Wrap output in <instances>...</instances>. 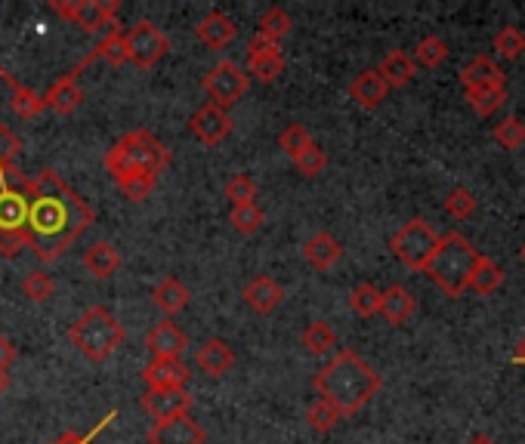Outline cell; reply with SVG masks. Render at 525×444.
<instances>
[{
  "mask_svg": "<svg viewBox=\"0 0 525 444\" xmlns=\"http://www.w3.org/2000/svg\"><path fill=\"white\" fill-rule=\"evenodd\" d=\"M25 192H28V247L41 263H53V259L65 256L68 247L93 226L96 213L87 204V198H81L53 170H41L38 176H31Z\"/></svg>",
  "mask_w": 525,
  "mask_h": 444,
  "instance_id": "6da1fadb",
  "label": "cell"
},
{
  "mask_svg": "<svg viewBox=\"0 0 525 444\" xmlns=\"http://www.w3.org/2000/svg\"><path fill=\"white\" fill-rule=\"evenodd\" d=\"M312 386L319 392V398L337 407L340 417H349V414L362 411V407L377 395L380 377H377V370L365 358H359L353 349H340L319 374L312 377Z\"/></svg>",
  "mask_w": 525,
  "mask_h": 444,
  "instance_id": "7a4b0ae2",
  "label": "cell"
},
{
  "mask_svg": "<svg viewBox=\"0 0 525 444\" xmlns=\"http://www.w3.org/2000/svg\"><path fill=\"white\" fill-rule=\"evenodd\" d=\"M28 176L13 164L0 167V256H19L28 247Z\"/></svg>",
  "mask_w": 525,
  "mask_h": 444,
  "instance_id": "3957f363",
  "label": "cell"
},
{
  "mask_svg": "<svg viewBox=\"0 0 525 444\" xmlns=\"http://www.w3.org/2000/svg\"><path fill=\"white\" fill-rule=\"evenodd\" d=\"M479 259H482V253L464 235L451 232V235L439 238V247H436L430 266L424 272L448 296H461L464 290H470V278L479 266Z\"/></svg>",
  "mask_w": 525,
  "mask_h": 444,
  "instance_id": "277c9868",
  "label": "cell"
},
{
  "mask_svg": "<svg viewBox=\"0 0 525 444\" xmlns=\"http://www.w3.org/2000/svg\"><path fill=\"white\" fill-rule=\"evenodd\" d=\"M68 340L78 346V352H84L93 364L109 361L118 346L124 343V327L121 321L102 306H90L75 324L68 330Z\"/></svg>",
  "mask_w": 525,
  "mask_h": 444,
  "instance_id": "5b68a950",
  "label": "cell"
},
{
  "mask_svg": "<svg viewBox=\"0 0 525 444\" xmlns=\"http://www.w3.org/2000/svg\"><path fill=\"white\" fill-rule=\"evenodd\" d=\"M170 167V152L167 145L152 133V130H133L121 136L109 152H105V170H146V173H161Z\"/></svg>",
  "mask_w": 525,
  "mask_h": 444,
  "instance_id": "8992f818",
  "label": "cell"
},
{
  "mask_svg": "<svg viewBox=\"0 0 525 444\" xmlns=\"http://www.w3.org/2000/svg\"><path fill=\"white\" fill-rule=\"evenodd\" d=\"M390 247H393V253L402 259V263L411 272H424L430 266L436 247H439V235L433 232L430 222L411 219V222H405V226L393 235Z\"/></svg>",
  "mask_w": 525,
  "mask_h": 444,
  "instance_id": "52a82bcc",
  "label": "cell"
},
{
  "mask_svg": "<svg viewBox=\"0 0 525 444\" xmlns=\"http://www.w3.org/2000/svg\"><path fill=\"white\" fill-rule=\"evenodd\" d=\"M50 10L59 13L65 22L78 25L87 34H99L102 28H115L118 25V0H50Z\"/></svg>",
  "mask_w": 525,
  "mask_h": 444,
  "instance_id": "ba28073f",
  "label": "cell"
},
{
  "mask_svg": "<svg viewBox=\"0 0 525 444\" xmlns=\"http://www.w3.org/2000/svg\"><path fill=\"white\" fill-rule=\"evenodd\" d=\"M248 87H251V78L232 59L217 62L204 74V90H207L210 99H214V105H220V108L235 105L244 93H248Z\"/></svg>",
  "mask_w": 525,
  "mask_h": 444,
  "instance_id": "9c48e42d",
  "label": "cell"
},
{
  "mask_svg": "<svg viewBox=\"0 0 525 444\" xmlns=\"http://www.w3.org/2000/svg\"><path fill=\"white\" fill-rule=\"evenodd\" d=\"M124 44H127V62H133L136 68H143V71L158 65L170 50L167 37L152 22H136L124 34Z\"/></svg>",
  "mask_w": 525,
  "mask_h": 444,
  "instance_id": "30bf717a",
  "label": "cell"
},
{
  "mask_svg": "<svg viewBox=\"0 0 525 444\" xmlns=\"http://www.w3.org/2000/svg\"><path fill=\"white\" fill-rule=\"evenodd\" d=\"M139 404H143V411H146L155 423H164V420H173V417L189 414L192 395H189L186 389H146V395L139 398Z\"/></svg>",
  "mask_w": 525,
  "mask_h": 444,
  "instance_id": "8fae6325",
  "label": "cell"
},
{
  "mask_svg": "<svg viewBox=\"0 0 525 444\" xmlns=\"http://www.w3.org/2000/svg\"><path fill=\"white\" fill-rule=\"evenodd\" d=\"M189 130H192L195 139H201L207 145H220L232 133V118L226 115V108L207 102L189 118Z\"/></svg>",
  "mask_w": 525,
  "mask_h": 444,
  "instance_id": "7c38bea8",
  "label": "cell"
},
{
  "mask_svg": "<svg viewBox=\"0 0 525 444\" xmlns=\"http://www.w3.org/2000/svg\"><path fill=\"white\" fill-rule=\"evenodd\" d=\"M285 71V56L278 50V44H269L263 37H254L248 44V74L263 84L275 81Z\"/></svg>",
  "mask_w": 525,
  "mask_h": 444,
  "instance_id": "4fadbf2b",
  "label": "cell"
},
{
  "mask_svg": "<svg viewBox=\"0 0 525 444\" xmlns=\"http://www.w3.org/2000/svg\"><path fill=\"white\" fill-rule=\"evenodd\" d=\"M204 441H207L204 429L189 414L155 423L149 429V444H204Z\"/></svg>",
  "mask_w": 525,
  "mask_h": 444,
  "instance_id": "5bb4252c",
  "label": "cell"
},
{
  "mask_svg": "<svg viewBox=\"0 0 525 444\" xmlns=\"http://www.w3.org/2000/svg\"><path fill=\"white\" fill-rule=\"evenodd\" d=\"M189 377V367L180 358H152L143 367V380L149 389H186Z\"/></svg>",
  "mask_w": 525,
  "mask_h": 444,
  "instance_id": "9a60e30c",
  "label": "cell"
},
{
  "mask_svg": "<svg viewBox=\"0 0 525 444\" xmlns=\"http://www.w3.org/2000/svg\"><path fill=\"white\" fill-rule=\"evenodd\" d=\"M195 37H198L204 47H210V50H226L235 41V37H238V25L226 13L214 10V13H207L195 25Z\"/></svg>",
  "mask_w": 525,
  "mask_h": 444,
  "instance_id": "2e32d148",
  "label": "cell"
},
{
  "mask_svg": "<svg viewBox=\"0 0 525 444\" xmlns=\"http://www.w3.org/2000/svg\"><path fill=\"white\" fill-rule=\"evenodd\" d=\"M241 296H244V303H248L254 312L269 315V312H275L278 306H282V300H285V287H282V284H275L269 275H257V278H251L248 284H244Z\"/></svg>",
  "mask_w": 525,
  "mask_h": 444,
  "instance_id": "e0dca14e",
  "label": "cell"
},
{
  "mask_svg": "<svg viewBox=\"0 0 525 444\" xmlns=\"http://www.w3.org/2000/svg\"><path fill=\"white\" fill-rule=\"evenodd\" d=\"M146 346L155 358H180L189 346V337L173 321H161L146 333Z\"/></svg>",
  "mask_w": 525,
  "mask_h": 444,
  "instance_id": "ac0fdd59",
  "label": "cell"
},
{
  "mask_svg": "<svg viewBox=\"0 0 525 444\" xmlns=\"http://www.w3.org/2000/svg\"><path fill=\"white\" fill-rule=\"evenodd\" d=\"M303 256H306V263L312 269H319V272H328L340 263V256H343V247L337 238H331L328 232H315L306 244H303Z\"/></svg>",
  "mask_w": 525,
  "mask_h": 444,
  "instance_id": "d6986e66",
  "label": "cell"
},
{
  "mask_svg": "<svg viewBox=\"0 0 525 444\" xmlns=\"http://www.w3.org/2000/svg\"><path fill=\"white\" fill-rule=\"evenodd\" d=\"M195 364L204 370L207 377H223L226 370L235 364V352L226 340L210 337L207 343H201V349L195 352Z\"/></svg>",
  "mask_w": 525,
  "mask_h": 444,
  "instance_id": "ffe728a7",
  "label": "cell"
},
{
  "mask_svg": "<svg viewBox=\"0 0 525 444\" xmlns=\"http://www.w3.org/2000/svg\"><path fill=\"white\" fill-rule=\"evenodd\" d=\"M414 309H417L414 296L402 284H393L387 290H380V315H383V321H387V324H393V327L405 324L414 315Z\"/></svg>",
  "mask_w": 525,
  "mask_h": 444,
  "instance_id": "44dd1931",
  "label": "cell"
},
{
  "mask_svg": "<svg viewBox=\"0 0 525 444\" xmlns=\"http://www.w3.org/2000/svg\"><path fill=\"white\" fill-rule=\"evenodd\" d=\"M41 99H44V108H53L56 115H72V111L81 105L84 93L78 87L75 74H62V78L47 90V96H41Z\"/></svg>",
  "mask_w": 525,
  "mask_h": 444,
  "instance_id": "7402d4cb",
  "label": "cell"
},
{
  "mask_svg": "<svg viewBox=\"0 0 525 444\" xmlns=\"http://www.w3.org/2000/svg\"><path fill=\"white\" fill-rule=\"evenodd\" d=\"M349 96H353L362 108H377L383 99L390 96V87L377 74V68H368V71L356 74V81L349 84Z\"/></svg>",
  "mask_w": 525,
  "mask_h": 444,
  "instance_id": "603a6c76",
  "label": "cell"
},
{
  "mask_svg": "<svg viewBox=\"0 0 525 444\" xmlns=\"http://www.w3.org/2000/svg\"><path fill=\"white\" fill-rule=\"evenodd\" d=\"M84 269L93 278H112L121 269V253L109 241H96L93 247L84 250Z\"/></svg>",
  "mask_w": 525,
  "mask_h": 444,
  "instance_id": "cb8c5ba5",
  "label": "cell"
},
{
  "mask_svg": "<svg viewBox=\"0 0 525 444\" xmlns=\"http://www.w3.org/2000/svg\"><path fill=\"white\" fill-rule=\"evenodd\" d=\"M93 59H105L112 68H118V65H124L127 62V44H124V31H121V25H115L109 34L102 37V41L90 50V56L72 71V74H78V71H84Z\"/></svg>",
  "mask_w": 525,
  "mask_h": 444,
  "instance_id": "d4e9b609",
  "label": "cell"
},
{
  "mask_svg": "<svg viewBox=\"0 0 525 444\" xmlns=\"http://www.w3.org/2000/svg\"><path fill=\"white\" fill-rule=\"evenodd\" d=\"M377 74L383 81H387V87L393 90V87H405L414 74H417V65H414V59L405 53V50H393V53H387L383 56V62L377 65Z\"/></svg>",
  "mask_w": 525,
  "mask_h": 444,
  "instance_id": "484cf974",
  "label": "cell"
},
{
  "mask_svg": "<svg viewBox=\"0 0 525 444\" xmlns=\"http://www.w3.org/2000/svg\"><path fill=\"white\" fill-rule=\"evenodd\" d=\"M461 81L467 90H479V87H495L504 84V71L495 59L488 56H476L464 71H461Z\"/></svg>",
  "mask_w": 525,
  "mask_h": 444,
  "instance_id": "4316f807",
  "label": "cell"
},
{
  "mask_svg": "<svg viewBox=\"0 0 525 444\" xmlns=\"http://www.w3.org/2000/svg\"><path fill=\"white\" fill-rule=\"evenodd\" d=\"M112 176H115V182H118L121 195H124L127 201H133V204L146 201V198L155 192V182H158V176H155V173H146V170H118V173H112Z\"/></svg>",
  "mask_w": 525,
  "mask_h": 444,
  "instance_id": "83f0119b",
  "label": "cell"
},
{
  "mask_svg": "<svg viewBox=\"0 0 525 444\" xmlns=\"http://www.w3.org/2000/svg\"><path fill=\"white\" fill-rule=\"evenodd\" d=\"M0 81H4V84L10 87V93H13L10 102H13V111H16L19 118L28 121V118H38V115H41V111H44V99H41V96H34L25 84H19L4 65H0Z\"/></svg>",
  "mask_w": 525,
  "mask_h": 444,
  "instance_id": "f1b7e54d",
  "label": "cell"
},
{
  "mask_svg": "<svg viewBox=\"0 0 525 444\" xmlns=\"http://www.w3.org/2000/svg\"><path fill=\"white\" fill-rule=\"evenodd\" d=\"M155 306L164 312V315H177V312H183L189 303H192V290L183 284V281H177V278H164L158 287H155Z\"/></svg>",
  "mask_w": 525,
  "mask_h": 444,
  "instance_id": "f546056e",
  "label": "cell"
},
{
  "mask_svg": "<svg viewBox=\"0 0 525 444\" xmlns=\"http://www.w3.org/2000/svg\"><path fill=\"white\" fill-rule=\"evenodd\" d=\"M303 346H306V352L309 355H331L334 349H337V333H334V327L331 324H325V321H312L306 330H303Z\"/></svg>",
  "mask_w": 525,
  "mask_h": 444,
  "instance_id": "4dcf8cb0",
  "label": "cell"
},
{
  "mask_svg": "<svg viewBox=\"0 0 525 444\" xmlns=\"http://www.w3.org/2000/svg\"><path fill=\"white\" fill-rule=\"evenodd\" d=\"M501 284H504V272H501V266L492 263V259H488V256H482V259H479V266H476V272H473V278H470V290H476L479 296H492Z\"/></svg>",
  "mask_w": 525,
  "mask_h": 444,
  "instance_id": "1f68e13d",
  "label": "cell"
},
{
  "mask_svg": "<svg viewBox=\"0 0 525 444\" xmlns=\"http://www.w3.org/2000/svg\"><path fill=\"white\" fill-rule=\"evenodd\" d=\"M467 99L473 105V111L479 118H492L495 111L504 105L507 93H504V84H495V87H479V90H467Z\"/></svg>",
  "mask_w": 525,
  "mask_h": 444,
  "instance_id": "d6a6232c",
  "label": "cell"
},
{
  "mask_svg": "<svg viewBox=\"0 0 525 444\" xmlns=\"http://www.w3.org/2000/svg\"><path fill=\"white\" fill-rule=\"evenodd\" d=\"M291 25H294V22H291V16H288L285 10L272 7V10L263 13L260 28H257V37H263V41H269V44H278L282 37L291 34Z\"/></svg>",
  "mask_w": 525,
  "mask_h": 444,
  "instance_id": "836d02e7",
  "label": "cell"
},
{
  "mask_svg": "<svg viewBox=\"0 0 525 444\" xmlns=\"http://www.w3.org/2000/svg\"><path fill=\"white\" fill-rule=\"evenodd\" d=\"M445 59H448V44L442 41V37H436V34L424 37V41H420V44L414 47V65L439 68Z\"/></svg>",
  "mask_w": 525,
  "mask_h": 444,
  "instance_id": "e575fe53",
  "label": "cell"
},
{
  "mask_svg": "<svg viewBox=\"0 0 525 444\" xmlns=\"http://www.w3.org/2000/svg\"><path fill=\"white\" fill-rule=\"evenodd\" d=\"M349 309H353L356 315L362 318H374L380 315V290L374 284H359L353 293H349Z\"/></svg>",
  "mask_w": 525,
  "mask_h": 444,
  "instance_id": "d590c367",
  "label": "cell"
},
{
  "mask_svg": "<svg viewBox=\"0 0 525 444\" xmlns=\"http://www.w3.org/2000/svg\"><path fill=\"white\" fill-rule=\"evenodd\" d=\"M340 420H343L340 411H337L334 404H328L325 398H315V401L309 404V411H306V423H309L315 432H331Z\"/></svg>",
  "mask_w": 525,
  "mask_h": 444,
  "instance_id": "8d00e7d4",
  "label": "cell"
},
{
  "mask_svg": "<svg viewBox=\"0 0 525 444\" xmlns=\"http://www.w3.org/2000/svg\"><path fill=\"white\" fill-rule=\"evenodd\" d=\"M263 210L257 207V204H244V207H232L229 210V222L232 226L241 232V235H254V232H260V226H263Z\"/></svg>",
  "mask_w": 525,
  "mask_h": 444,
  "instance_id": "74e56055",
  "label": "cell"
},
{
  "mask_svg": "<svg viewBox=\"0 0 525 444\" xmlns=\"http://www.w3.org/2000/svg\"><path fill=\"white\" fill-rule=\"evenodd\" d=\"M325 164H328V155H325V148H319V145H306L303 152L294 158V167H297V173L300 176H306V179H315L322 170H325Z\"/></svg>",
  "mask_w": 525,
  "mask_h": 444,
  "instance_id": "f35d334b",
  "label": "cell"
},
{
  "mask_svg": "<svg viewBox=\"0 0 525 444\" xmlns=\"http://www.w3.org/2000/svg\"><path fill=\"white\" fill-rule=\"evenodd\" d=\"M223 195H226V201H229L232 207L254 204V198H257V182H254L251 176H232V179L226 182Z\"/></svg>",
  "mask_w": 525,
  "mask_h": 444,
  "instance_id": "ab89813d",
  "label": "cell"
},
{
  "mask_svg": "<svg viewBox=\"0 0 525 444\" xmlns=\"http://www.w3.org/2000/svg\"><path fill=\"white\" fill-rule=\"evenodd\" d=\"M495 50L501 59H519L525 53V34L516 25H507L504 31H498L495 37Z\"/></svg>",
  "mask_w": 525,
  "mask_h": 444,
  "instance_id": "60d3db41",
  "label": "cell"
},
{
  "mask_svg": "<svg viewBox=\"0 0 525 444\" xmlns=\"http://www.w3.org/2000/svg\"><path fill=\"white\" fill-rule=\"evenodd\" d=\"M306 145H312V136L303 124H288L282 133H278V148H282V152L291 155V158H297Z\"/></svg>",
  "mask_w": 525,
  "mask_h": 444,
  "instance_id": "b9f144b4",
  "label": "cell"
},
{
  "mask_svg": "<svg viewBox=\"0 0 525 444\" xmlns=\"http://www.w3.org/2000/svg\"><path fill=\"white\" fill-rule=\"evenodd\" d=\"M53 290H56V284H53V278L47 272H31L22 281V293L28 296L31 303H47L53 296Z\"/></svg>",
  "mask_w": 525,
  "mask_h": 444,
  "instance_id": "7bdbcfd3",
  "label": "cell"
},
{
  "mask_svg": "<svg viewBox=\"0 0 525 444\" xmlns=\"http://www.w3.org/2000/svg\"><path fill=\"white\" fill-rule=\"evenodd\" d=\"M495 142L501 148H510V152H516V148L525 145V124L519 118H504L498 127H495Z\"/></svg>",
  "mask_w": 525,
  "mask_h": 444,
  "instance_id": "ee69618b",
  "label": "cell"
},
{
  "mask_svg": "<svg viewBox=\"0 0 525 444\" xmlns=\"http://www.w3.org/2000/svg\"><path fill=\"white\" fill-rule=\"evenodd\" d=\"M445 210H448V216L451 219H470L473 213H476V198H473V192L470 189H454L448 198H445Z\"/></svg>",
  "mask_w": 525,
  "mask_h": 444,
  "instance_id": "f6af8a7d",
  "label": "cell"
},
{
  "mask_svg": "<svg viewBox=\"0 0 525 444\" xmlns=\"http://www.w3.org/2000/svg\"><path fill=\"white\" fill-rule=\"evenodd\" d=\"M115 417H118V411H109V414H105V417H102V420H99V423H96L90 432H84V435H78V432H65V435H59L53 444H93V441H96V438H99L105 429L112 426V420H115Z\"/></svg>",
  "mask_w": 525,
  "mask_h": 444,
  "instance_id": "bcb514c9",
  "label": "cell"
},
{
  "mask_svg": "<svg viewBox=\"0 0 525 444\" xmlns=\"http://www.w3.org/2000/svg\"><path fill=\"white\" fill-rule=\"evenodd\" d=\"M19 152H22V139L7 124H0V167H13Z\"/></svg>",
  "mask_w": 525,
  "mask_h": 444,
  "instance_id": "7dc6e473",
  "label": "cell"
},
{
  "mask_svg": "<svg viewBox=\"0 0 525 444\" xmlns=\"http://www.w3.org/2000/svg\"><path fill=\"white\" fill-rule=\"evenodd\" d=\"M13 361H16V346H13V340L0 337V370H7Z\"/></svg>",
  "mask_w": 525,
  "mask_h": 444,
  "instance_id": "c3c4849f",
  "label": "cell"
},
{
  "mask_svg": "<svg viewBox=\"0 0 525 444\" xmlns=\"http://www.w3.org/2000/svg\"><path fill=\"white\" fill-rule=\"evenodd\" d=\"M513 361H516V364H525V337L516 343V349H513Z\"/></svg>",
  "mask_w": 525,
  "mask_h": 444,
  "instance_id": "681fc988",
  "label": "cell"
},
{
  "mask_svg": "<svg viewBox=\"0 0 525 444\" xmlns=\"http://www.w3.org/2000/svg\"><path fill=\"white\" fill-rule=\"evenodd\" d=\"M7 386H10V377H7V370H0V395L7 392Z\"/></svg>",
  "mask_w": 525,
  "mask_h": 444,
  "instance_id": "f907efd6",
  "label": "cell"
},
{
  "mask_svg": "<svg viewBox=\"0 0 525 444\" xmlns=\"http://www.w3.org/2000/svg\"><path fill=\"white\" fill-rule=\"evenodd\" d=\"M467 444H495L492 438H488V435H476V438H470Z\"/></svg>",
  "mask_w": 525,
  "mask_h": 444,
  "instance_id": "816d5d0a",
  "label": "cell"
},
{
  "mask_svg": "<svg viewBox=\"0 0 525 444\" xmlns=\"http://www.w3.org/2000/svg\"><path fill=\"white\" fill-rule=\"evenodd\" d=\"M522 259H525V247H522Z\"/></svg>",
  "mask_w": 525,
  "mask_h": 444,
  "instance_id": "f5cc1de1",
  "label": "cell"
}]
</instances>
